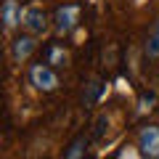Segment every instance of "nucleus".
<instances>
[{
	"instance_id": "obj_1",
	"label": "nucleus",
	"mask_w": 159,
	"mask_h": 159,
	"mask_svg": "<svg viewBox=\"0 0 159 159\" xmlns=\"http://www.w3.org/2000/svg\"><path fill=\"white\" fill-rule=\"evenodd\" d=\"M51 27H53V24H51V19H48L45 8L40 6L37 0L21 8V29H24V32L34 34V37H43V34H45Z\"/></svg>"
},
{
	"instance_id": "obj_2",
	"label": "nucleus",
	"mask_w": 159,
	"mask_h": 159,
	"mask_svg": "<svg viewBox=\"0 0 159 159\" xmlns=\"http://www.w3.org/2000/svg\"><path fill=\"white\" fill-rule=\"evenodd\" d=\"M29 82L40 93H53L58 88V74L53 72L51 64H32L29 66Z\"/></svg>"
},
{
	"instance_id": "obj_3",
	"label": "nucleus",
	"mask_w": 159,
	"mask_h": 159,
	"mask_svg": "<svg viewBox=\"0 0 159 159\" xmlns=\"http://www.w3.org/2000/svg\"><path fill=\"white\" fill-rule=\"evenodd\" d=\"M80 24V6H61L53 16V32L56 37H66Z\"/></svg>"
},
{
	"instance_id": "obj_4",
	"label": "nucleus",
	"mask_w": 159,
	"mask_h": 159,
	"mask_svg": "<svg viewBox=\"0 0 159 159\" xmlns=\"http://www.w3.org/2000/svg\"><path fill=\"white\" fill-rule=\"evenodd\" d=\"M138 148H141L143 157L159 159V127H154V125L141 127V133H138Z\"/></svg>"
},
{
	"instance_id": "obj_5",
	"label": "nucleus",
	"mask_w": 159,
	"mask_h": 159,
	"mask_svg": "<svg viewBox=\"0 0 159 159\" xmlns=\"http://www.w3.org/2000/svg\"><path fill=\"white\" fill-rule=\"evenodd\" d=\"M21 8L24 6H19V0H6V3H3L0 16H3V29H6V34H11L16 27H21Z\"/></svg>"
},
{
	"instance_id": "obj_6",
	"label": "nucleus",
	"mask_w": 159,
	"mask_h": 159,
	"mask_svg": "<svg viewBox=\"0 0 159 159\" xmlns=\"http://www.w3.org/2000/svg\"><path fill=\"white\" fill-rule=\"evenodd\" d=\"M37 51V37L34 34H24V37H16L13 40V61L16 64H24V61H29V56Z\"/></svg>"
},
{
	"instance_id": "obj_7",
	"label": "nucleus",
	"mask_w": 159,
	"mask_h": 159,
	"mask_svg": "<svg viewBox=\"0 0 159 159\" xmlns=\"http://www.w3.org/2000/svg\"><path fill=\"white\" fill-rule=\"evenodd\" d=\"M143 51H146L148 58H159V21L151 27V32H148V37H146Z\"/></svg>"
},
{
	"instance_id": "obj_8",
	"label": "nucleus",
	"mask_w": 159,
	"mask_h": 159,
	"mask_svg": "<svg viewBox=\"0 0 159 159\" xmlns=\"http://www.w3.org/2000/svg\"><path fill=\"white\" fill-rule=\"evenodd\" d=\"M48 64H51V66H66L69 64V51L64 45H51V51H48Z\"/></svg>"
},
{
	"instance_id": "obj_9",
	"label": "nucleus",
	"mask_w": 159,
	"mask_h": 159,
	"mask_svg": "<svg viewBox=\"0 0 159 159\" xmlns=\"http://www.w3.org/2000/svg\"><path fill=\"white\" fill-rule=\"evenodd\" d=\"M109 122H111V117H109V114H101V117L96 119V130H93V135H103V133L109 130Z\"/></svg>"
},
{
	"instance_id": "obj_10",
	"label": "nucleus",
	"mask_w": 159,
	"mask_h": 159,
	"mask_svg": "<svg viewBox=\"0 0 159 159\" xmlns=\"http://www.w3.org/2000/svg\"><path fill=\"white\" fill-rule=\"evenodd\" d=\"M154 101H157V96H154V93H148V96H143L141 101H138V114H146V111H151Z\"/></svg>"
},
{
	"instance_id": "obj_11",
	"label": "nucleus",
	"mask_w": 159,
	"mask_h": 159,
	"mask_svg": "<svg viewBox=\"0 0 159 159\" xmlns=\"http://www.w3.org/2000/svg\"><path fill=\"white\" fill-rule=\"evenodd\" d=\"M96 93H98V82H96V80H90V82H88V93L82 96V101H85V106H90V103L96 101Z\"/></svg>"
},
{
	"instance_id": "obj_12",
	"label": "nucleus",
	"mask_w": 159,
	"mask_h": 159,
	"mask_svg": "<svg viewBox=\"0 0 159 159\" xmlns=\"http://www.w3.org/2000/svg\"><path fill=\"white\" fill-rule=\"evenodd\" d=\"M82 146H88V141H85V138H80V141H74V143H72V148H69V151H66V157H69V159H77L80 154L85 151V148H82Z\"/></svg>"
},
{
	"instance_id": "obj_13",
	"label": "nucleus",
	"mask_w": 159,
	"mask_h": 159,
	"mask_svg": "<svg viewBox=\"0 0 159 159\" xmlns=\"http://www.w3.org/2000/svg\"><path fill=\"white\" fill-rule=\"evenodd\" d=\"M143 3H146V0H135V6H143Z\"/></svg>"
},
{
	"instance_id": "obj_14",
	"label": "nucleus",
	"mask_w": 159,
	"mask_h": 159,
	"mask_svg": "<svg viewBox=\"0 0 159 159\" xmlns=\"http://www.w3.org/2000/svg\"><path fill=\"white\" fill-rule=\"evenodd\" d=\"M90 3H98V0H90Z\"/></svg>"
}]
</instances>
